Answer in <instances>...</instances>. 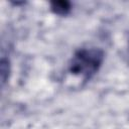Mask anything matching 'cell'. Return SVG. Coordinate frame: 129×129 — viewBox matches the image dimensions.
I'll return each mask as SVG.
<instances>
[{
	"label": "cell",
	"mask_w": 129,
	"mask_h": 129,
	"mask_svg": "<svg viewBox=\"0 0 129 129\" xmlns=\"http://www.w3.org/2000/svg\"><path fill=\"white\" fill-rule=\"evenodd\" d=\"M103 61V52L97 48H83L78 50L71 59L69 70L75 76L85 79L92 77Z\"/></svg>",
	"instance_id": "6da1fadb"
},
{
	"label": "cell",
	"mask_w": 129,
	"mask_h": 129,
	"mask_svg": "<svg viewBox=\"0 0 129 129\" xmlns=\"http://www.w3.org/2000/svg\"><path fill=\"white\" fill-rule=\"evenodd\" d=\"M51 8L55 13L63 15L70 11L71 6H70V3L67 1H54L51 3Z\"/></svg>",
	"instance_id": "7a4b0ae2"
}]
</instances>
